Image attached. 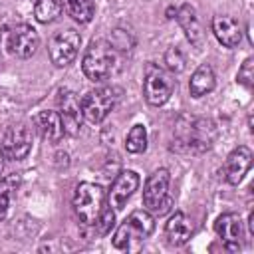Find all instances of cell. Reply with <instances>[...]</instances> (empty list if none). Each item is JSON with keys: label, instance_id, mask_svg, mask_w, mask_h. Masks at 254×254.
<instances>
[{"label": "cell", "instance_id": "cell-23", "mask_svg": "<svg viewBox=\"0 0 254 254\" xmlns=\"http://www.w3.org/2000/svg\"><path fill=\"white\" fill-rule=\"evenodd\" d=\"M125 149L133 155L143 153L147 149V129H145V125L137 123V125L131 127V131L127 133V139H125Z\"/></svg>", "mask_w": 254, "mask_h": 254}, {"label": "cell", "instance_id": "cell-25", "mask_svg": "<svg viewBox=\"0 0 254 254\" xmlns=\"http://www.w3.org/2000/svg\"><path fill=\"white\" fill-rule=\"evenodd\" d=\"M236 81L240 85H244L246 89H252V85H254V60L252 58L244 60V64L240 65V69L236 73Z\"/></svg>", "mask_w": 254, "mask_h": 254}, {"label": "cell", "instance_id": "cell-14", "mask_svg": "<svg viewBox=\"0 0 254 254\" xmlns=\"http://www.w3.org/2000/svg\"><path fill=\"white\" fill-rule=\"evenodd\" d=\"M252 159H254V155H252V151H250L246 145L236 147V149L226 157V163H224V167H222V177H224V181H226L228 185H238V183L244 179V175L250 171Z\"/></svg>", "mask_w": 254, "mask_h": 254}, {"label": "cell", "instance_id": "cell-8", "mask_svg": "<svg viewBox=\"0 0 254 254\" xmlns=\"http://www.w3.org/2000/svg\"><path fill=\"white\" fill-rule=\"evenodd\" d=\"M117 103V91L113 87H99V89H91L85 93V97L81 99V111H83V119H87L89 123H101L115 107Z\"/></svg>", "mask_w": 254, "mask_h": 254}, {"label": "cell", "instance_id": "cell-9", "mask_svg": "<svg viewBox=\"0 0 254 254\" xmlns=\"http://www.w3.org/2000/svg\"><path fill=\"white\" fill-rule=\"evenodd\" d=\"M40 46V36L30 24H14L6 28V48L16 58H30Z\"/></svg>", "mask_w": 254, "mask_h": 254}, {"label": "cell", "instance_id": "cell-19", "mask_svg": "<svg viewBox=\"0 0 254 254\" xmlns=\"http://www.w3.org/2000/svg\"><path fill=\"white\" fill-rule=\"evenodd\" d=\"M214 69L210 64H200L192 75H190V81H189V91L192 97H202L206 93H210L214 89Z\"/></svg>", "mask_w": 254, "mask_h": 254}, {"label": "cell", "instance_id": "cell-18", "mask_svg": "<svg viewBox=\"0 0 254 254\" xmlns=\"http://www.w3.org/2000/svg\"><path fill=\"white\" fill-rule=\"evenodd\" d=\"M36 127H38L40 135L52 145L60 143L62 137L65 135L60 113H56V111H40L38 117H36Z\"/></svg>", "mask_w": 254, "mask_h": 254}, {"label": "cell", "instance_id": "cell-26", "mask_svg": "<svg viewBox=\"0 0 254 254\" xmlns=\"http://www.w3.org/2000/svg\"><path fill=\"white\" fill-rule=\"evenodd\" d=\"M113 222H115V214H113V208H103L99 218L95 220V226H99V234H107L111 228H113Z\"/></svg>", "mask_w": 254, "mask_h": 254}, {"label": "cell", "instance_id": "cell-6", "mask_svg": "<svg viewBox=\"0 0 254 254\" xmlns=\"http://www.w3.org/2000/svg\"><path fill=\"white\" fill-rule=\"evenodd\" d=\"M169 181L171 175L167 169H157L155 173L149 175L145 187H143V204L149 212L153 214H165L171 210L173 198L169 196Z\"/></svg>", "mask_w": 254, "mask_h": 254}, {"label": "cell", "instance_id": "cell-11", "mask_svg": "<svg viewBox=\"0 0 254 254\" xmlns=\"http://www.w3.org/2000/svg\"><path fill=\"white\" fill-rule=\"evenodd\" d=\"M58 107H60V119L64 125L65 135L75 137L79 133L81 121H83V111H81V101L71 89H62L58 95Z\"/></svg>", "mask_w": 254, "mask_h": 254}, {"label": "cell", "instance_id": "cell-24", "mask_svg": "<svg viewBox=\"0 0 254 254\" xmlns=\"http://www.w3.org/2000/svg\"><path fill=\"white\" fill-rule=\"evenodd\" d=\"M165 65L171 73H181L187 67V56L179 46H171L165 52Z\"/></svg>", "mask_w": 254, "mask_h": 254}, {"label": "cell", "instance_id": "cell-5", "mask_svg": "<svg viewBox=\"0 0 254 254\" xmlns=\"http://www.w3.org/2000/svg\"><path fill=\"white\" fill-rule=\"evenodd\" d=\"M175 91V79L171 71L159 67L157 64H147L145 77H143V95L149 105H163Z\"/></svg>", "mask_w": 254, "mask_h": 254}, {"label": "cell", "instance_id": "cell-17", "mask_svg": "<svg viewBox=\"0 0 254 254\" xmlns=\"http://www.w3.org/2000/svg\"><path fill=\"white\" fill-rule=\"evenodd\" d=\"M179 26L183 28L187 40L192 44V46H200L202 40H204V34H202V28H200V22L196 18V12L190 4H183L181 8H177V14H175Z\"/></svg>", "mask_w": 254, "mask_h": 254}, {"label": "cell", "instance_id": "cell-12", "mask_svg": "<svg viewBox=\"0 0 254 254\" xmlns=\"http://www.w3.org/2000/svg\"><path fill=\"white\" fill-rule=\"evenodd\" d=\"M214 230L224 242L226 250L238 252L242 248V238H244V228H242V218L238 212H224L216 218Z\"/></svg>", "mask_w": 254, "mask_h": 254}, {"label": "cell", "instance_id": "cell-27", "mask_svg": "<svg viewBox=\"0 0 254 254\" xmlns=\"http://www.w3.org/2000/svg\"><path fill=\"white\" fill-rule=\"evenodd\" d=\"M2 171H4V151L0 149V175H2Z\"/></svg>", "mask_w": 254, "mask_h": 254}, {"label": "cell", "instance_id": "cell-22", "mask_svg": "<svg viewBox=\"0 0 254 254\" xmlns=\"http://www.w3.org/2000/svg\"><path fill=\"white\" fill-rule=\"evenodd\" d=\"M62 6H64L62 0H36L34 16H36L38 22L50 24L62 14Z\"/></svg>", "mask_w": 254, "mask_h": 254}, {"label": "cell", "instance_id": "cell-3", "mask_svg": "<svg viewBox=\"0 0 254 254\" xmlns=\"http://www.w3.org/2000/svg\"><path fill=\"white\" fill-rule=\"evenodd\" d=\"M81 69L91 81L107 79L115 69V48L107 40H93L83 54Z\"/></svg>", "mask_w": 254, "mask_h": 254}, {"label": "cell", "instance_id": "cell-21", "mask_svg": "<svg viewBox=\"0 0 254 254\" xmlns=\"http://www.w3.org/2000/svg\"><path fill=\"white\" fill-rule=\"evenodd\" d=\"M67 14L79 22V24H87L93 18L95 12V0H64Z\"/></svg>", "mask_w": 254, "mask_h": 254}, {"label": "cell", "instance_id": "cell-10", "mask_svg": "<svg viewBox=\"0 0 254 254\" xmlns=\"http://www.w3.org/2000/svg\"><path fill=\"white\" fill-rule=\"evenodd\" d=\"M32 141H34V135H32V129L28 125H24V123L10 125L4 133V139H2L4 157L12 159V161L26 159L28 153L32 151Z\"/></svg>", "mask_w": 254, "mask_h": 254}, {"label": "cell", "instance_id": "cell-20", "mask_svg": "<svg viewBox=\"0 0 254 254\" xmlns=\"http://www.w3.org/2000/svg\"><path fill=\"white\" fill-rule=\"evenodd\" d=\"M18 187H20L18 175H6L4 179H0V220L8 216V208L12 204V198L16 196Z\"/></svg>", "mask_w": 254, "mask_h": 254}, {"label": "cell", "instance_id": "cell-15", "mask_svg": "<svg viewBox=\"0 0 254 254\" xmlns=\"http://www.w3.org/2000/svg\"><path fill=\"white\" fill-rule=\"evenodd\" d=\"M212 34L226 48H234L242 40V28L232 16H214L212 18Z\"/></svg>", "mask_w": 254, "mask_h": 254}, {"label": "cell", "instance_id": "cell-2", "mask_svg": "<svg viewBox=\"0 0 254 254\" xmlns=\"http://www.w3.org/2000/svg\"><path fill=\"white\" fill-rule=\"evenodd\" d=\"M214 141V125L206 119L183 115L177 121V143L190 153H202L210 149Z\"/></svg>", "mask_w": 254, "mask_h": 254}, {"label": "cell", "instance_id": "cell-7", "mask_svg": "<svg viewBox=\"0 0 254 254\" xmlns=\"http://www.w3.org/2000/svg\"><path fill=\"white\" fill-rule=\"evenodd\" d=\"M79 46H81V36L73 28H67V30H62V32L54 34L48 42V54H50L52 64L56 67L69 65L75 60V56L79 52Z\"/></svg>", "mask_w": 254, "mask_h": 254}, {"label": "cell", "instance_id": "cell-1", "mask_svg": "<svg viewBox=\"0 0 254 254\" xmlns=\"http://www.w3.org/2000/svg\"><path fill=\"white\" fill-rule=\"evenodd\" d=\"M155 230V216L149 210H133L115 230L113 246L117 250H137Z\"/></svg>", "mask_w": 254, "mask_h": 254}, {"label": "cell", "instance_id": "cell-13", "mask_svg": "<svg viewBox=\"0 0 254 254\" xmlns=\"http://www.w3.org/2000/svg\"><path fill=\"white\" fill-rule=\"evenodd\" d=\"M139 183H141V179H139V175L135 171H121L115 177V181H113V185L109 189V194H107L109 206L113 210H123L125 204H127V200L137 190Z\"/></svg>", "mask_w": 254, "mask_h": 254}, {"label": "cell", "instance_id": "cell-4", "mask_svg": "<svg viewBox=\"0 0 254 254\" xmlns=\"http://www.w3.org/2000/svg\"><path fill=\"white\" fill-rule=\"evenodd\" d=\"M103 189L95 183H79L73 192V210L85 226L95 224L103 210Z\"/></svg>", "mask_w": 254, "mask_h": 254}, {"label": "cell", "instance_id": "cell-16", "mask_svg": "<svg viewBox=\"0 0 254 254\" xmlns=\"http://www.w3.org/2000/svg\"><path fill=\"white\" fill-rule=\"evenodd\" d=\"M192 234V222L185 212H175L165 224V236L171 246H183Z\"/></svg>", "mask_w": 254, "mask_h": 254}]
</instances>
